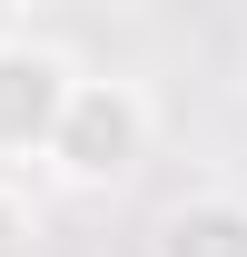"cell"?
Segmentation results:
<instances>
[{"label": "cell", "instance_id": "cell-1", "mask_svg": "<svg viewBox=\"0 0 247 257\" xmlns=\"http://www.w3.org/2000/svg\"><path fill=\"white\" fill-rule=\"evenodd\" d=\"M40 159L60 168L69 188H119L129 168L149 159V99L129 89V79H69V99H60V128H50V149Z\"/></svg>", "mask_w": 247, "mask_h": 257}, {"label": "cell", "instance_id": "cell-2", "mask_svg": "<svg viewBox=\"0 0 247 257\" xmlns=\"http://www.w3.org/2000/svg\"><path fill=\"white\" fill-rule=\"evenodd\" d=\"M79 69L50 50V40H0V159H40L50 149V128H60V99Z\"/></svg>", "mask_w": 247, "mask_h": 257}, {"label": "cell", "instance_id": "cell-3", "mask_svg": "<svg viewBox=\"0 0 247 257\" xmlns=\"http://www.w3.org/2000/svg\"><path fill=\"white\" fill-rule=\"evenodd\" d=\"M149 257H247V198H227V188L178 198V208L158 218Z\"/></svg>", "mask_w": 247, "mask_h": 257}, {"label": "cell", "instance_id": "cell-4", "mask_svg": "<svg viewBox=\"0 0 247 257\" xmlns=\"http://www.w3.org/2000/svg\"><path fill=\"white\" fill-rule=\"evenodd\" d=\"M0 257H30V208L0 188Z\"/></svg>", "mask_w": 247, "mask_h": 257}, {"label": "cell", "instance_id": "cell-5", "mask_svg": "<svg viewBox=\"0 0 247 257\" xmlns=\"http://www.w3.org/2000/svg\"><path fill=\"white\" fill-rule=\"evenodd\" d=\"M30 30V0H0V40H20Z\"/></svg>", "mask_w": 247, "mask_h": 257}]
</instances>
